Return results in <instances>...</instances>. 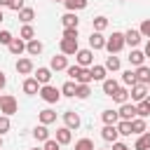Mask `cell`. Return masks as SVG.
Returning a JSON list of instances; mask_svg holds the SVG:
<instances>
[{
    "label": "cell",
    "mask_w": 150,
    "mask_h": 150,
    "mask_svg": "<svg viewBox=\"0 0 150 150\" xmlns=\"http://www.w3.org/2000/svg\"><path fill=\"white\" fill-rule=\"evenodd\" d=\"M16 110H19V103H16V98H14L12 94H5V96L0 98V112L9 117V115H14Z\"/></svg>",
    "instance_id": "3957f363"
},
{
    "label": "cell",
    "mask_w": 150,
    "mask_h": 150,
    "mask_svg": "<svg viewBox=\"0 0 150 150\" xmlns=\"http://www.w3.org/2000/svg\"><path fill=\"white\" fill-rule=\"evenodd\" d=\"M75 89H77V82H73V80H68V82H63V87H61V96H68V98H75Z\"/></svg>",
    "instance_id": "1f68e13d"
},
{
    "label": "cell",
    "mask_w": 150,
    "mask_h": 150,
    "mask_svg": "<svg viewBox=\"0 0 150 150\" xmlns=\"http://www.w3.org/2000/svg\"><path fill=\"white\" fill-rule=\"evenodd\" d=\"M112 150H131V148H129L127 143H120V141H115V143H112Z\"/></svg>",
    "instance_id": "7dc6e473"
},
{
    "label": "cell",
    "mask_w": 150,
    "mask_h": 150,
    "mask_svg": "<svg viewBox=\"0 0 150 150\" xmlns=\"http://www.w3.org/2000/svg\"><path fill=\"white\" fill-rule=\"evenodd\" d=\"M148 91H150V82H148Z\"/></svg>",
    "instance_id": "6f0895ef"
},
{
    "label": "cell",
    "mask_w": 150,
    "mask_h": 150,
    "mask_svg": "<svg viewBox=\"0 0 150 150\" xmlns=\"http://www.w3.org/2000/svg\"><path fill=\"white\" fill-rule=\"evenodd\" d=\"M80 124H82V120H80V115H77L75 110H66V112H63V127H68V129L73 131V129H77Z\"/></svg>",
    "instance_id": "30bf717a"
},
{
    "label": "cell",
    "mask_w": 150,
    "mask_h": 150,
    "mask_svg": "<svg viewBox=\"0 0 150 150\" xmlns=\"http://www.w3.org/2000/svg\"><path fill=\"white\" fill-rule=\"evenodd\" d=\"M38 120H40V124H52V122H56V112L52 110V108H45V110H40L38 112Z\"/></svg>",
    "instance_id": "7402d4cb"
},
{
    "label": "cell",
    "mask_w": 150,
    "mask_h": 150,
    "mask_svg": "<svg viewBox=\"0 0 150 150\" xmlns=\"http://www.w3.org/2000/svg\"><path fill=\"white\" fill-rule=\"evenodd\" d=\"M0 98H2V96H0Z\"/></svg>",
    "instance_id": "680465c9"
},
{
    "label": "cell",
    "mask_w": 150,
    "mask_h": 150,
    "mask_svg": "<svg viewBox=\"0 0 150 150\" xmlns=\"http://www.w3.org/2000/svg\"><path fill=\"white\" fill-rule=\"evenodd\" d=\"M2 7H9V0H0V9Z\"/></svg>",
    "instance_id": "f907efd6"
},
{
    "label": "cell",
    "mask_w": 150,
    "mask_h": 150,
    "mask_svg": "<svg viewBox=\"0 0 150 150\" xmlns=\"http://www.w3.org/2000/svg\"><path fill=\"white\" fill-rule=\"evenodd\" d=\"M127 45H124V33H120V30H115L110 38H105V49H108V54H117V52H122Z\"/></svg>",
    "instance_id": "6da1fadb"
},
{
    "label": "cell",
    "mask_w": 150,
    "mask_h": 150,
    "mask_svg": "<svg viewBox=\"0 0 150 150\" xmlns=\"http://www.w3.org/2000/svg\"><path fill=\"white\" fill-rule=\"evenodd\" d=\"M59 49H61V54H63V56H75V54H77V49H80V45H77V40L61 38V42H59Z\"/></svg>",
    "instance_id": "277c9868"
},
{
    "label": "cell",
    "mask_w": 150,
    "mask_h": 150,
    "mask_svg": "<svg viewBox=\"0 0 150 150\" xmlns=\"http://www.w3.org/2000/svg\"><path fill=\"white\" fill-rule=\"evenodd\" d=\"M120 84H122V87H134V84H136V75H134V70H124Z\"/></svg>",
    "instance_id": "d590c367"
},
{
    "label": "cell",
    "mask_w": 150,
    "mask_h": 150,
    "mask_svg": "<svg viewBox=\"0 0 150 150\" xmlns=\"http://www.w3.org/2000/svg\"><path fill=\"white\" fill-rule=\"evenodd\" d=\"M38 94H40V98L45 103H59L61 101V89L59 87H52V84H42Z\"/></svg>",
    "instance_id": "7a4b0ae2"
},
{
    "label": "cell",
    "mask_w": 150,
    "mask_h": 150,
    "mask_svg": "<svg viewBox=\"0 0 150 150\" xmlns=\"http://www.w3.org/2000/svg\"><path fill=\"white\" fill-rule=\"evenodd\" d=\"M9 9L21 12V9H23V0H9Z\"/></svg>",
    "instance_id": "bcb514c9"
},
{
    "label": "cell",
    "mask_w": 150,
    "mask_h": 150,
    "mask_svg": "<svg viewBox=\"0 0 150 150\" xmlns=\"http://www.w3.org/2000/svg\"><path fill=\"white\" fill-rule=\"evenodd\" d=\"M134 75H136V82L138 84H148L150 82V68L143 63V66H138L136 70H134Z\"/></svg>",
    "instance_id": "d6986e66"
},
{
    "label": "cell",
    "mask_w": 150,
    "mask_h": 150,
    "mask_svg": "<svg viewBox=\"0 0 150 150\" xmlns=\"http://www.w3.org/2000/svg\"><path fill=\"white\" fill-rule=\"evenodd\" d=\"M101 87H103V94H105V96H112V94L117 91V87H120V82H117L115 77H105V80L101 82Z\"/></svg>",
    "instance_id": "ffe728a7"
},
{
    "label": "cell",
    "mask_w": 150,
    "mask_h": 150,
    "mask_svg": "<svg viewBox=\"0 0 150 150\" xmlns=\"http://www.w3.org/2000/svg\"><path fill=\"white\" fill-rule=\"evenodd\" d=\"M91 26H94L96 33H103V30L108 28V19H105V16H94V19H91Z\"/></svg>",
    "instance_id": "836d02e7"
},
{
    "label": "cell",
    "mask_w": 150,
    "mask_h": 150,
    "mask_svg": "<svg viewBox=\"0 0 150 150\" xmlns=\"http://www.w3.org/2000/svg\"><path fill=\"white\" fill-rule=\"evenodd\" d=\"M110 98H112L115 103H120V105H122V103H129V87H122V84H120L117 91H115Z\"/></svg>",
    "instance_id": "44dd1931"
},
{
    "label": "cell",
    "mask_w": 150,
    "mask_h": 150,
    "mask_svg": "<svg viewBox=\"0 0 150 150\" xmlns=\"http://www.w3.org/2000/svg\"><path fill=\"white\" fill-rule=\"evenodd\" d=\"M59 145H68L70 141H73V131L68 129V127H59L56 129V138H54Z\"/></svg>",
    "instance_id": "9a60e30c"
},
{
    "label": "cell",
    "mask_w": 150,
    "mask_h": 150,
    "mask_svg": "<svg viewBox=\"0 0 150 150\" xmlns=\"http://www.w3.org/2000/svg\"><path fill=\"white\" fill-rule=\"evenodd\" d=\"M145 131H148V124H145V120H143V117H134V120H131V134L141 136V134H145Z\"/></svg>",
    "instance_id": "d4e9b609"
},
{
    "label": "cell",
    "mask_w": 150,
    "mask_h": 150,
    "mask_svg": "<svg viewBox=\"0 0 150 150\" xmlns=\"http://www.w3.org/2000/svg\"><path fill=\"white\" fill-rule=\"evenodd\" d=\"M120 66H122V63H120V59H117L115 54H110V56L105 59V63H103V68H105V70H112V73L120 70Z\"/></svg>",
    "instance_id": "e575fe53"
},
{
    "label": "cell",
    "mask_w": 150,
    "mask_h": 150,
    "mask_svg": "<svg viewBox=\"0 0 150 150\" xmlns=\"http://www.w3.org/2000/svg\"><path fill=\"white\" fill-rule=\"evenodd\" d=\"M26 54H30V56H38V54H42V42H40L38 38L28 40V42H26Z\"/></svg>",
    "instance_id": "603a6c76"
},
{
    "label": "cell",
    "mask_w": 150,
    "mask_h": 150,
    "mask_svg": "<svg viewBox=\"0 0 150 150\" xmlns=\"http://www.w3.org/2000/svg\"><path fill=\"white\" fill-rule=\"evenodd\" d=\"M143 54H145V59H150V38H148V42H145V49H143Z\"/></svg>",
    "instance_id": "681fc988"
},
{
    "label": "cell",
    "mask_w": 150,
    "mask_h": 150,
    "mask_svg": "<svg viewBox=\"0 0 150 150\" xmlns=\"http://www.w3.org/2000/svg\"><path fill=\"white\" fill-rule=\"evenodd\" d=\"M2 19H5V14H2V9H0V21H2Z\"/></svg>",
    "instance_id": "f5cc1de1"
},
{
    "label": "cell",
    "mask_w": 150,
    "mask_h": 150,
    "mask_svg": "<svg viewBox=\"0 0 150 150\" xmlns=\"http://www.w3.org/2000/svg\"><path fill=\"white\" fill-rule=\"evenodd\" d=\"M0 148H2V136H0Z\"/></svg>",
    "instance_id": "db71d44e"
},
{
    "label": "cell",
    "mask_w": 150,
    "mask_h": 150,
    "mask_svg": "<svg viewBox=\"0 0 150 150\" xmlns=\"http://www.w3.org/2000/svg\"><path fill=\"white\" fill-rule=\"evenodd\" d=\"M101 120H103V124H117V122H120V115H117V110L105 108V110L101 112Z\"/></svg>",
    "instance_id": "cb8c5ba5"
},
{
    "label": "cell",
    "mask_w": 150,
    "mask_h": 150,
    "mask_svg": "<svg viewBox=\"0 0 150 150\" xmlns=\"http://www.w3.org/2000/svg\"><path fill=\"white\" fill-rule=\"evenodd\" d=\"M115 127H117V134H120V136H131V122H124V120H120Z\"/></svg>",
    "instance_id": "74e56055"
},
{
    "label": "cell",
    "mask_w": 150,
    "mask_h": 150,
    "mask_svg": "<svg viewBox=\"0 0 150 150\" xmlns=\"http://www.w3.org/2000/svg\"><path fill=\"white\" fill-rule=\"evenodd\" d=\"M63 38H68V40H77V28H63Z\"/></svg>",
    "instance_id": "f6af8a7d"
},
{
    "label": "cell",
    "mask_w": 150,
    "mask_h": 150,
    "mask_svg": "<svg viewBox=\"0 0 150 150\" xmlns=\"http://www.w3.org/2000/svg\"><path fill=\"white\" fill-rule=\"evenodd\" d=\"M33 19H35V9H33V7H23V9L19 12V21H21V23H30Z\"/></svg>",
    "instance_id": "d6a6232c"
},
{
    "label": "cell",
    "mask_w": 150,
    "mask_h": 150,
    "mask_svg": "<svg viewBox=\"0 0 150 150\" xmlns=\"http://www.w3.org/2000/svg\"><path fill=\"white\" fill-rule=\"evenodd\" d=\"M68 68V56H63V54H59V56H52V61H49V70L54 73H59V70H66Z\"/></svg>",
    "instance_id": "7c38bea8"
},
{
    "label": "cell",
    "mask_w": 150,
    "mask_h": 150,
    "mask_svg": "<svg viewBox=\"0 0 150 150\" xmlns=\"http://www.w3.org/2000/svg\"><path fill=\"white\" fill-rule=\"evenodd\" d=\"M21 89H23V94L35 96V94L40 91V84H38V80H35V77H26V80H23V84H21Z\"/></svg>",
    "instance_id": "2e32d148"
},
{
    "label": "cell",
    "mask_w": 150,
    "mask_h": 150,
    "mask_svg": "<svg viewBox=\"0 0 150 150\" xmlns=\"http://www.w3.org/2000/svg\"><path fill=\"white\" fill-rule=\"evenodd\" d=\"M19 38H21L23 42L33 40V38H35V28H33L30 23H23V26H21V30H19Z\"/></svg>",
    "instance_id": "4dcf8cb0"
},
{
    "label": "cell",
    "mask_w": 150,
    "mask_h": 150,
    "mask_svg": "<svg viewBox=\"0 0 150 150\" xmlns=\"http://www.w3.org/2000/svg\"><path fill=\"white\" fill-rule=\"evenodd\" d=\"M33 73H35L33 77L38 80V84H40V87H42V84H49V80H52V70H49L47 66H40V68H38V70H33Z\"/></svg>",
    "instance_id": "4fadbf2b"
},
{
    "label": "cell",
    "mask_w": 150,
    "mask_h": 150,
    "mask_svg": "<svg viewBox=\"0 0 150 150\" xmlns=\"http://www.w3.org/2000/svg\"><path fill=\"white\" fill-rule=\"evenodd\" d=\"M148 115H150V108H148L143 101H141V103H136V117H143V120H145Z\"/></svg>",
    "instance_id": "ab89813d"
},
{
    "label": "cell",
    "mask_w": 150,
    "mask_h": 150,
    "mask_svg": "<svg viewBox=\"0 0 150 150\" xmlns=\"http://www.w3.org/2000/svg\"><path fill=\"white\" fill-rule=\"evenodd\" d=\"M127 59H129V63H131L134 68H138V66H143V61H145V54H143L141 49H131V54H129Z\"/></svg>",
    "instance_id": "484cf974"
},
{
    "label": "cell",
    "mask_w": 150,
    "mask_h": 150,
    "mask_svg": "<svg viewBox=\"0 0 150 150\" xmlns=\"http://www.w3.org/2000/svg\"><path fill=\"white\" fill-rule=\"evenodd\" d=\"M33 138H35V141H40V143L49 141V129H47L45 124H38V127L33 129Z\"/></svg>",
    "instance_id": "83f0119b"
},
{
    "label": "cell",
    "mask_w": 150,
    "mask_h": 150,
    "mask_svg": "<svg viewBox=\"0 0 150 150\" xmlns=\"http://www.w3.org/2000/svg\"><path fill=\"white\" fill-rule=\"evenodd\" d=\"M138 33H141L143 38H150V19H143V23H141Z\"/></svg>",
    "instance_id": "7bdbcfd3"
},
{
    "label": "cell",
    "mask_w": 150,
    "mask_h": 150,
    "mask_svg": "<svg viewBox=\"0 0 150 150\" xmlns=\"http://www.w3.org/2000/svg\"><path fill=\"white\" fill-rule=\"evenodd\" d=\"M75 61H77V66L89 68V66H94V52H91V49H77Z\"/></svg>",
    "instance_id": "5b68a950"
},
{
    "label": "cell",
    "mask_w": 150,
    "mask_h": 150,
    "mask_svg": "<svg viewBox=\"0 0 150 150\" xmlns=\"http://www.w3.org/2000/svg\"><path fill=\"white\" fill-rule=\"evenodd\" d=\"M134 150H150V131H145V134H141V136L136 138Z\"/></svg>",
    "instance_id": "f546056e"
},
{
    "label": "cell",
    "mask_w": 150,
    "mask_h": 150,
    "mask_svg": "<svg viewBox=\"0 0 150 150\" xmlns=\"http://www.w3.org/2000/svg\"><path fill=\"white\" fill-rule=\"evenodd\" d=\"M117 115H120V120L131 122V120L136 117V103H122V105L117 108Z\"/></svg>",
    "instance_id": "52a82bcc"
},
{
    "label": "cell",
    "mask_w": 150,
    "mask_h": 150,
    "mask_svg": "<svg viewBox=\"0 0 150 150\" xmlns=\"http://www.w3.org/2000/svg\"><path fill=\"white\" fill-rule=\"evenodd\" d=\"M96 150H98V148H96Z\"/></svg>",
    "instance_id": "91938a15"
},
{
    "label": "cell",
    "mask_w": 150,
    "mask_h": 150,
    "mask_svg": "<svg viewBox=\"0 0 150 150\" xmlns=\"http://www.w3.org/2000/svg\"><path fill=\"white\" fill-rule=\"evenodd\" d=\"M143 103H145V105H148V108H150V94H148V96H145V101H143Z\"/></svg>",
    "instance_id": "816d5d0a"
},
{
    "label": "cell",
    "mask_w": 150,
    "mask_h": 150,
    "mask_svg": "<svg viewBox=\"0 0 150 150\" xmlns=\"http://www.w3.org/2000/svg\"><path fill=\"white\" fill-rule=\"evenodd\" d=\"M7 49H9V54H14V56H21V54L26 52V42H23L21 38H14V40L7 45Z\"/></svg>",
    "instance_id": "ac0fdd59"
},
{
    "label": "cell",
    "mask_w": 150,
    "mask_h": 150,
    "mask_svg": "<svg viewBox=\"0 0 150 150\" xmlns=\"http://www.w3.org/2000/svg\"><path fill=\"white\" fill-rule=\"evenodd\" d=\"M16 73L19 75H30L33 70H35V66H33V61L28 59V56H21V59H16Z\"/></svg>",
    "instance_id": "9c48e42d"
},
{
    "label": "cell",
    "mask_w": 150,
    "mask_h": 150,
    "mask_svg": "<svg viewBox=\"0 0 150 150\" xmlns=\"http://www.w3.org/2000/svg\"><path fill=\"white\" fill-rule=\"evenodd\" d=\"M12 40H14V35H12L9 30H0V45H5V47H7Z\"/></svg>",
    "instance_id": "b9f144b4"
},
{
    "label": "cell",
    "mask_w": 150,
    "mask_h": 150,
    "mask_svg": "<svg viewBox=\"0 0 150 150\" xmlns=\"http://www.w3.org/2000/svg\"><path fill=\"white\" fill-rule=\"evenodd\" d=\"M89 94H91V87L89 84H77V89H75V98H89Z\"/></svg>",
    "instance_id": "8d00e7d4"
},
{
    "label": "cell",
    "mask_w": 150,
    "mask_h": 150,
    "mask_svg": "<svg viewBox=\"0 0 150 150\" xmlns=\"http://www.w3.org/2000/svg\"><path fill=\"white\" fill-rule=\"evenodd\" d=\"M9 127H12V124H9V117H7V115H0V136H2V134H7V131H9Z\"/></svg>",
    "instance_id": "60d3db41"
},
{
    "label": "cell",
    "mask_w": 150,
    "mask_h": 150,
    "mask_svg": "<svg viewBox=\"0 0 150 150\" xmlns=\"http://www.w3.org/2000/svg\"><path fill=\"white\" fill-rule=\"evenodd\" d=\"M54 2H66V0H54Z\"/></svg>",
    "instance_id": "9f6ffc18"
},
{
    "label": "cell",
    "mask_w": 150,
    "mask_h": 150,
    "mask_svg": "<svg viewBox=\"0 0 150 150\" xmlns=\"http://www.w3.org/2000/svg\"><path fill=\"white\" fill-rule=\"evenodd\" d=\"M30 150H42V148H30Z\"/></svg>",
    "instance_id": "11a10c76"
},
{
    "label": "cell",
    "mask_w": 150,
    "mask_h": 150,
    "mask_svg": "<svg viewBox=\"0 0 150 150\" xmlns=\"http://www.w3.org/2000/svg\"><path fill=\"white\" fill-rule=\"evenodd\" d=\"M89 73H91V82H94V80H96V82H103V80L108 77V70H105L103 66H91Z\"/></svg>",
    "instance_id": "4316f807"
},
{
    "label": "cell",
    "mask_w": 150,
    "mask_h": 150,
    "mask_svg": "<svg viewBox=\"0 0 150 150\" xmlns=\"http://www.w3.org/2000/svg\"><path fill=\"white\" fill-rule=\"evenodd\" d=\"M63 5H66V9H68V12H75V14H77L80 9H84V7L89 5V0H66Z\"/></svg>",
    "instance_id": "f1b7e54d"
},
{
    "label": "cell",
    "mask_w": 150,
    "mask_h": 150,
    "mask_svg": "<svg viewBox=\"0 0 150 150\" xmlns=\"http://www.w3.org/2000/svg\"><path fill=\"white\" fill-rule=\"evenodd\" d=\"M75 150H96V148H94V141L91 138H80L75 143Z\"/></svg>",
    "instance_id": "f35d334b"
},
{
    "label": "cell",
    "mask_w": 150,
    "mask_h": 150,
    "mask_svg": "<svg viewBox=\"0 0 150 150\" xmlns=\"http://www.w3.org/2000/svg\"><path fill=\"white\" fill-rule=\"evenodd\" d=\"M150 91H148V84H134V87H129V96H131V101H136V103H141V101H145V96H148Z\"/></svg>",
    "instance_id": "8992f818"
},
{
    "label": "cell",
    "mask_w": 150,
    "mask_h": 150,
    "mask_svg": "<svg viewBox=\"0 0 150 150\" xmlns=\"http://www.w3.org/2000/svg\"><path fill=\"white\" fill-rule=\"evenodd\" d=\"M89 49H91V52H96V49H105V38H103V33L91 30V35H89Z\"/></svg>",
    "instance_id": "8fae6325"
},
{
    "label": "cell",
    "mask_w": 150,
    "mask_h": 150,
    "mask_svg": "<svg viewBox=\"0 0 150 150\" xmlns=\"http://www.w3.org/2000/svg\"><path fill=\"white\" fill-rule=\"evenodd\" d=\"M141 40H143V35L138 33V28H129V30L124 33V45H129L131 49H136V47L141 45Z\"/></svg>",
    "instance_id": "ba28073f"
},
{
    "label": "cell",
    "mask_w": 150,
    "mask_h": 150,
    "mask_svg": "<svg viewBox=\"0 0 150 150\" xmlns=\"http://www.w3.org/2000/svg\"><path fill=\"white\" fill-rule=\"evenodd\" d=\"M42 150H61V145L54 141V138H49V141H45V145H42Z\"/></svg>",
    "instance_id": "ee69618b"
},
{
    "label": "cell",
    "mask_w": 150,
    "mask_h": 150,
    "mask_svg": "<svg viewBox=\"0 0 150 150\" xmlns=\"http://www.w3.org/2000/svg\"><path fill=\"white\" fill-rule=\"evenodd\" d=\"M61 26H63V28H77V26H80L77 14H75V12H66V14L61 16Z\"/></svg>",
    "instance_id": "e0dca14e"
},
{
    "label": "cell",
    "mask_w": 150,
    "mask_h": 150,
    "mask_svg": "<svg viewBox=\"0 0 150 150\" xmlns=\"http://www.w3.org/2000/svg\"><path fill=\"white\" fill-rule=\"evenodd\" d=\"M7 87V77H5V73L0 70V89H5Z\"/></svg>",
    "instance_id": "c3c4849f"
},
{
    "label": "cell",
    "mask_w": 150,
    "mask_h": 150,
    "mask_svg": "<svg viewBox=\"0 0 150 150\" xmlns=\"http://www.w3.org/2000/svg\"><path fill=\"white\" fill-rule=\"evenodd\" d=\"M101 138H103V141H108V143H115V141L120 138L117 127H115V124H105V127L101 129Z\"/></svg>",
    "instance_id": "5bb4252c"
}]
</instances>
